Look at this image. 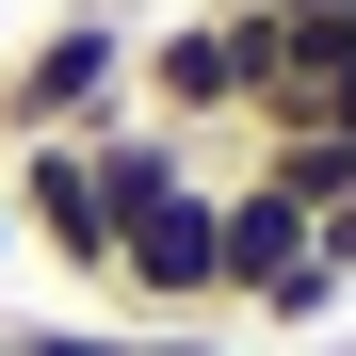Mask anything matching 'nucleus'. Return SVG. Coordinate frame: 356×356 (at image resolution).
I'll use <instances>...</instances> for the list:
<instances>
[{"instance_id":"nucleus-3","label":"nucleus","mask_w":356,"mask_h":356,"mask_svg":"<svg viewBox=\"0 0 356 356\" xmlns=\"http://www.w3.org/2000/svg\"><path fill=\"white\" fill-rule=\"evenodd\" d=\"M211 178H227V324H324V308H356L340 259H324V227L259 162H211Z\"/></svg>"},{"instance_id":"nucleus-9","label":"nucleus","mask_w":356,"mask_h":356,"mask_svg":"<svg viewBox=\"0 0 356 356\" xmlns=\"http://www.w3.org/2000/svg\"><path fill=\"white\" fill-rule=\"evenodd\" d=\"M113 17H130V0H113Z\"/></svg>"},{"instance_id":"nucleus-8","label":"nucleus","mask_w":356,"mask_h":356,"mask_svg":"<svg viewBox=\"0 0 356 356\" xmlns=\"http://www.w3.org/2000/svg\"><path fill=\"white\" fill-rule=\"evenodd\" d=\"M0 259H17V211H0Z\"/></svg>"},{"instance_id":"nucleus-7","label":"nucleus","mask_w":356,"mask_h":356,"mask_svg":"<svg viewBox=\"0 0 356 356\" xmlns=\"http://www.w3.org/2000/svg\"><path fill=\"white\" fill-rule=\"evenodd\" d=\"M259 17H356V0H259Z\"/></svg>"},{"instance_id":"nucleus-1","label":"nucleus","mask_w":356,"mask_h":356,"mask_svg":"<svg viewBox=\"0 0 356 356\" xmlns=\"http://www.w3.org/2000/svg\"><path fill=\"white\" fill-rule=\"evenodd\" d=\"M259 65H275V17L259 0H178V17H146L130 49V113H162L178 146H243V113H259Z\"/></svg>"},{"instance_id":"nucleus-6","label":"nucleus","mask_w":356,"mask_h":356,"mask_svg":"<svg viewBox=\"0 0 356 356\" xmlns=\"http://www.w3.org/2000/svg\"><path fill=\"white\" fill-rule=\"evenodd\" d=\"M324 259H340V291H356V178H340V211H324Z\"/></svg>"},{"instance_id":"nucleus-4","label":"nucleus","mask_w":356,"mask_h":356,"mask_svg":"<svg viewBox=\"0 0 356 356\" xmlns=\"http://www.w3.org/2000/svg\"><path fill=\"white\" fill-rule=\"evenodd\" d=\"M0 211H17V259H49L65 291L113 275V211H97V130H33L0 146Z\"/></svg>"},{"instance_id":"nucleus-5","label":"nucleus","mask_w":356,"mask_h":356,"mask_svg":"<svg viewBox=\"0 0 356 356\" xmlns=\"http://www.w3.org/2000/svg\"><path fill=\"white\" fill-rule=\"evenodd\" d=\"M130 356H243V324H130Z\"/></svg>"},{"instance_id":"nucleus-2","label":"nucleus","mask_w":356,"mask_h":356,"mask_svg":"<svg viewBox=\"0 0 356 356\" xmlns=\"http://www.w3.org/2000/svg\"><path fill=\"white\" fill-rule=\"evenodd\" d=\"M130 49H146V0H130V17H113V0H49V17L0 49V146L113 130V113H130Z\"/></svg>"}]
</instances>
